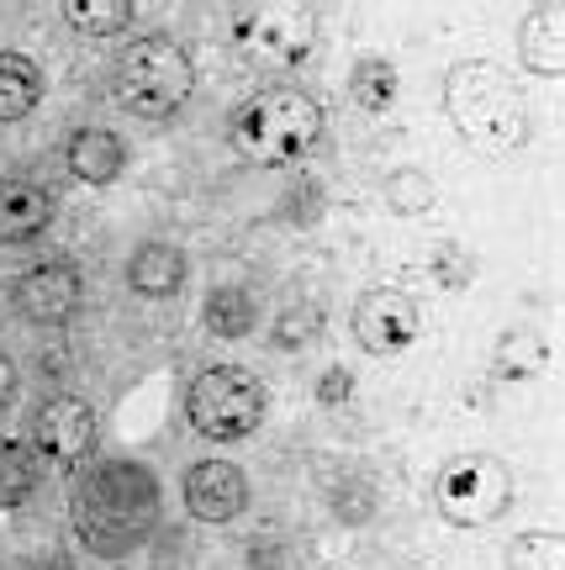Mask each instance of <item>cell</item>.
<instances>
[{"instance_id":"obj_1","label":"cell","mask_w":565,"mask_h":570,"mask_svg":"<svg viewBox=\"0 0 565 570\" xmlns=\"http://www.w3.org/2000/svg\"><path fill=\"white\" fill-rule=\"evenodd\" d=\"M75 539L101 560H121L159 529V475L138 460H101L69 491Z\"/></svg>"},{"instance_id":"obj_2","label":"cell","mask_w":565,"mask_h":570,"mask_svg":"<svg viewBox=\"0 0 565 570\" xmlns=\"http://www.w3.org/2000/svg\"><path fill=\"white\" fill-rule=\"evenodd\" d=\"M445 111L455 132L486 159H507L528 142V106L518 85L486 59L455 63L445 75Z\"/></svg>"},{"instance_id":"obj_3","label":"cell","mask_w":565,"mask_h":570,"mask_svg":"<svg viewBox=\"0 0 565 570\" xmlns=\"http://www.w3.org/2000/svg\"><path fill=\"white\" fill-rule=\"evenodd\" d=\"M323 142V106L296 85H264L233 117V148L249 164L285 169Z\"/></svg>"},{"instance_id":"obj_4","label":"cell","mask_w":565,"mask_h":570,"mask_svg":"<svg viewBox=\"0 0 565 570\" xmlns=\"http://www.w3.org/2000/svg\"><path fill=\"white\" fill-rule=\"evenodd\" d=\"M111 85H117L121 111H133L143 122H164V117H175V111L191 101V90H196V63H191V53H185L181 42L138 38V42L121 48Z\"/></svg>"},{"instance_id":"obj_5","label":"cell","mask_w":565,"mask_h":570,"mask_svg":"<svg viewBox=\"0 0 565 570\" xmlns=\"http://www.w3.org/2000/svg\"><path fill=\"white\" fill-rule=\"evenodd\" d=\"M185 417L202 439H249L264 423V381L243 365H212L185 391Z\"/></svg>"},{"instance_id":"obj_6","label":"cell","mask_w":565,"mask_h":570,"mask_svg":"<svg viewBox=\"0 0 565 570\" xmlns=\"http://www.w3.org/2000/svg\"><path fill=\"white\" fill-rule=\"evenodd\" d=\"M439 512L460 529H491L513 508V475L497 454H455L434 481Z\"/></svg>"},{"instance_id":"obj_7","label":"cell","mask_w":565,"mask_h":570,"mask_svg":"<svg viewBox=\"0 0 565 570\" xmlns=\"http://www.w3.org/2000/svg\"><path fill=\"white\" fill-rule=\"evenodd\" d=\"M233 38L254 63L296 69L318 48V21H312V11H296V6H260V11H243L233 21Z\"/></svg>"},{"instance_id":"obj_8","label":"cell","mask_w":565,"mask_h":570,"mask_svg":"<svg viewBox=\"0 0 565 570\" xmlns=\"http://www.w3.org/2000/svg\"><path fill=\"white\" fill-rule=\"evenodd\" d=\"M354 338L381 360H402L423 338V306L397 285H370L354 302Z\"/></svg>"},{"instance_id":"obj_9","label":"cell","mask_w":565,"mask_h":570,"mask_svg":"<svg viewBox=\"0 0 565 570\" xmlns=\"http://www.w3.org/2000/svg\"><path fill=\"white\" fill-rule=\"evenodd\" d=\"M96 439H101L96 407L80 402V396H53V402L38 412V423H32V449H38V460H53L59 470L85 465V460L96 454Z\"/></svg>"},{"instance_id":"obj_10","label":"cell","mask_w":565,"mask_h":570,"mask_svg":"<svg viewBox=\"0 0 565 570\" xmlns=\"http://www.w3.org/2000/svg\"><path fill=\"white\" fill-rule=\"evenodd\" d=\"M11 302H17V312L27 323L59 327L85 306V275L69 259H42V265H32L17 281Z\"/></svg>"},{"instance_id":"obj_11","label":"cell","mask_w":565,"mask_h":570,"mask_svg":"<svg viewBox=\"0 0 565 570\" xmlns=\"http://www.w3.org/2000/svg\"><path fill=\"white\" fill-rule=\"evenodd\" d=\"M185 512L196 523H233L249 508V475L233 460H196L185 470Z\"/></svg>"},{"instance_id":"obj_12","label":"cell","mask_w":565,"mask_h":570,"mask_svg":"<svg viewBox=\"0 0 565 570\" xmlns=\"http://www.w3.org/2000/svg\"><path fill=\"white\" fill-rule=\"evenodd\" d=\"M53 223V190L27 175H0V244H32Z\"/></svg>"},{"instance_id":"obj_13","label":"cell","mask_w":565,"mask_h":570,"mask_svg":"<svg viewBox=\"0 0 565 570\" xmlns=\"http://www.w3.org/2000/svg\"><path fill=\"white\" fill-rule=\"evenodd\" d=\"M64 164H69V175L80 185H117L121 169H127V148H121L117 132H106V127H80V132H69V148H64Z\"/></svg>"},{"instance_id":"obj_14","label":"cell","mask_w":565,"mask_h":570,"mask_svg":"<svg viewBox=\"0 0 565 570\" xmlns=\"http://www.w3.org/2000/svg\"><path fill=\"white\" fill-rule=\"evenodd\" d=\"M518 53H524L528 75H545V80H561L565 75V11L561 6H534L518 32Z\"/></svg>"},{"instance_id":"obj_15","label":"cell","mask_w":565,"mask_h":570,"mask_svg":"<svg viewBox=\"0 0 565 570\" xmlns=\"http://www.w3.org/2000/svg\"><path fill=\"white\" fill-rule=\"evenodd\" d=\"M185 275H191V265H185V254L175 244H138L133 248V259H127V285L138 291V296H148V302H164V296H175L185 285Z\"/></svg>"},{"instance_id":"obj_16","label":"cell","mask_w":565,"mask_h":570,"mask_svg":"<svg viewBox=\"0 0 565 570\" xmlns=\"http://www.w3.org/2000/svg\"><path fill=\"white\" fill-rule=\"evenodd\" d=\"M42 101V69L27 53H0V122H21Z\"/></svg>"},{"instance_id":"obj_17","label":"cell","mask_w":565,"mask_h":570,"mask_svg":"<svg viewBox=\"0 0 565 570\" xmlns=\"http://www.w3.org/2000/svg\"><path fill=\"white\" fill-rule=\"evenodd\" d=\"M254 317H260V306H254V296H249L243 285H217V291H206V306H202L206 333H217V338H243V333H254Z\"/></svg>"},{"instance_id":"obj_18","label":"cell","mask_w":565,"mask_h":570,"mask_svg":"<svg viewBox=\"0 0 565 570\" xmlns=\"http://www.w3.org/2000/svg\"><path fill=\"white\" fill-rule=\"evenodd\" d=\"M42 481V460L21 439H0V508H21Z\"/></svg>"},{"instance_id":"obj_19","label":"cell","mask_w":565,"mask_h":570,"mask_svg":"<svg viewBox=\"0 0 565 570\" xmlns=\"http://www.w3.org/2000/svg\"><path fill=\"white\" fill-rule=\"evenodd\" d=\"M545 365H549V344L534 327L503 333V344H497V375H503V381H528V375H539Z\"/></svg>"},{"instance_id":"obj_20","label":"cell","mask_w":565,"mask_h":570,"mask_svg":"<svg viewBox=\"0 0 565 570\" xmlns=\"http://www.w3.org/2000/svg\"><path fill=\"white\" fill-rule=\"evenodd\" d=\"M349 96H354V106H364V111H391V101H397V63L360 59L354 75H349Z\"/></svg>"},{"instance_id":"obj_21","label":"cell","mask_w":565,"mask_h":570,"mask_svg":"<svg viewBox=\"0 0 565 570\" xmlns=\"http://www.w3.org/2000/svg\"><path fill=\"white\" fill-rule=\"evenodd\" d=\"M64 17L85 38H111V32H121L133 21V0H69Z\"/></svg>"},{"instance_id":"obj_22","label":"cell","mask_w":565,"mask_h":570,"mask_svg":"<svg viewBox=\"0 0 565 570\" xmlns=\"http://www.w3.org/2000/svg\"><path fill=\"white\" fill-rule=\"evenodd\" d=\"M507 570H565V539L555 529L518 533L507 544Z\"/></svg>"},{"instance_id":"obj_23","label":"cell","mask_w":565,"mask_h":570,"mask_svg":"<svg viewBox=\"0 0 565 570\" xmlns=\"http://www.w3.org/2000/svg\"><path fill=\"white\" fill-rule=\"evenodd\" d=\"M381 202L397 212V217H423L434 206V180L423 169H391L381 180Z\"/></svg>"},{"instance_id":"obj_24","label":"cell","mask_w":565,"mask_h":570,"mask_svg":"<svg viewBox=\"0 0 565 570\" xmlns=\"http://www.w3.org/2000/svg\"><path fill=\"white\" fill-rule=\"evenodd\" d=\"M318 327H323V317H318L312 306H302V312L291 306V312H285V317H281V327H275V344H281V348H291V344H306V338H312Z\"/></svg>"},{"instance_id":"obj_25","label":"cell","mask_w":565,"mask_h":570,"mask_svg":"<svg viewBox=\"0 0 565 570\" xmlns=\"http://www.w3.org/2000/svg\"><path fill=\"white\" fill-rule=\"evenodd\" d=\"M349 391H354V375H349V370H328L323 381H318V402H323V407H343Z\"/></svg>"},{"instance_id":"obj_26","label":"cell","mask_w":565,"mask_h":570,"mask_svg":"<svg viewBox=\"0 0 565 570\" xmlns=\"http://www.w3.org/2000/svg\"><path fill=\"white\" fill-rule=\"evenodd\" d=\"M439 281L445 285H470V259H460V248H445V265H439Z\"/></svg>"},{"instance_id":"obj_27","label":"cell","mask_w":565,"mask_h":570,"mask_svg":"<svg viewBox=\"0 0 565 570\" xmlns=\"http://www.w3.org/2000/svg\"><path fill=\"white\" fill-rule=\"evenodd\" d=\"M17 402V370H11V354L0 348V412Z\"/></svg>"},{"instance_id":"obj_28","label":"cell","mask_w":565,"mask_h":570,"mask_svg":"<svg viewBox=\"0 0 565 570\" xmlns=\"http://www.w3.org/2000/svg\"><path fill=\"white\" fill-rule=\"evenodd\" d=\"M38 570H75V566H69V560H59V554H53V560H38Z\"/></svg>"}]
</instances>
